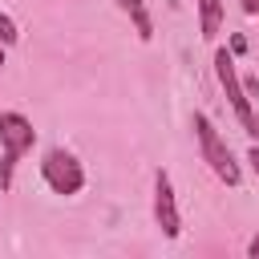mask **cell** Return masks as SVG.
I'll return each instance as SVG.
<instances>
[{
	"label": "cell",
	"instance_id": "obj_1",
	"mask_svg": "<svg viewBox=\"0 0 259 259\" xmlns=\"http://www.w3.org/2000/svg\"><path fill=\"white\" fill-rule=\"evenodd\" d=\"M32 142H36L32 121L24 113H16V109H4L0 113V150H4L0 154V190H12V170L32 150Z\"/></svg>",
	"mask_w": 259,
	"mask_h": 259
},
{
	"label": "cell",
	"instance_id": "obj_2",
	"mask_svg": "<svg viewBox=\"0 0 259 259\" xmlns=\"http://www.w3.org/2000/svg\"><path fill=\"white\" fill-rule=\"evenodd\" d=\"M194 138H198V154H202V162L214 170V178L227 182V186H239V182H243V170H239L227 138L214 130V121H210L206 113H194Z\"/></svg>",
	"mask_w": 259,
	"mask_h": 259
},
{
	"label": "cell",
	"instance_id": "obj_3",
	"mask_svg": "<svg viewBox=\"0 0 259 259\" xmlns=\"http://www.w3.org/2000/svg\"><path fill=\"white\" fill-rule=\"evenodd\" d=\"M214 77H219V85H223V93H227V101H231L243 134H247V138H259V113H255V105H251V97H247V89H243V77H239V69H235V57H231L227 49L214 53Z\"/></svg>",
	"mask_w": 259,
	"mask_h": 259
},
{
	"label": "cell",
	"instance_id": "obj_4",
	"mask_svg": "<svg viewBox=\"0 0 259 259\" xmlns=\"http://www.w3.org/2000/svg\"><path fill=\"white\" fill-rule=\"evenodd\" d=\"M40 178L49 182L53 194H65V198L85 186V170H81V162H77L69 150H49V154L40 158Z\"/></svg>",
	"mask_w": 259,
	"mask_h": 259
},
{
	"label": "cell",
	"instance_id": "obj_5",
	"mask_svg": "<svg viewBox=\"0 0 259 259\" xmlns=\"http://www.w3.org/2000/svg\"><path fill=\"white\" fill-rule=\"evenodd\" d=\"M154 223L162 227L166 239H178L182 235V214H178V198H174V182L166 170L154 174Z\"/></svg>",
	"mask_w": 259,
	"mask_h": 259
},
{
	"label": "cell",
	"instance_id": "obj_6",
	"mask_svg": "<svg viewBox=\"0 0 259 259\" xmlns=\"http://www.w3.org/2000/svg\"><path fill=\"white\" fill-rule=\"evenodd\" d=\"M117 8L130 16V24H134L138 40H150V36H154V20H150V8H146V0H117Z\"/></svg>",
	"mask_w": 259,
	"mask_h": 259
},
{
	"label": "cell",
	"instance_id": "obj_7",
	"mask_svg": "<svg viewBox=\"0 0 259 259\" xmlns=\"http://www.w3.org/2000/svg\"><path fill=\"white\" fill-rule=\"evenodd\" d=\"M198 4V32L202 40H214L223 28V0H194Z\"/></svg>",
	"mask_w": 259,
	"mask_h": 259
},
{
	"label": "cell",
	"instance_id": "obj_8",
	"mask_svg": "<svg viewBox=\"0 0 259 259\" xmlns=\"http://www.w3.org/2000/svg\"><path fill=\"white\" fill-rule=\"evenodd\" d=\"M0 45H16V24H12V16H4V12H0Z\"/></svg>",
	"mask_w": 259,
	"mask_h": 259
},
{
	"label": "cell",
	"instance_id": "obj_9",
	"mask_svg": "<svg viewBox=\"0 0 259 259\" xmlns=\"http://www.w3.org/2000/svg\"><path fill=\"white\" fill-rule=\"evenodd\" d=\"M247 255H251V259H259V231L251 235V243H247Z\"/></svg>",
	"mask_w": 259,
	"mask_h": 259
},
{
	"label": "cell",
	"instance_id": "obj_10",
	"mask_svg": "<svg viewBox=\"0 0 259 259\" xmlns=\"http://www.w3.org/2000/svg\"><path fill=\"white\" fill-rule=\"evenodd\" d=\"M247 162H251V170L259 174V146H251V150H247Z\"/></svg>",
	"mask_w": 259,
	"mask_h": 259
},
{
	"label": "cell",
	"instance_id": "obj_11",
	"mask_svg": "<svg viewBox=\"0 0 259 259\" xmlns=\"http://www.w3.org/2000/svg\"><path fill=\"white\" fill-rule=\"evenodd\" d=\"M243 49H247V40H243V36L235 32V36H231V53H243Z\"/></svg>",
	"mask_w": 259,
	"mask_h": 259
},
{
	"label": "cell",
	"instance_id": "obj_12",
	"mask_svg": "<svg viewBox=\"0 0 259 259\" xmlns=\"http://www.w3.org/2000/svg\"><path fill=\"white\" fill-rule=\"evenodd\" d=\"M243 12H247V16H255V12H259V0H243Z\"/></svg>",
	"mask_w": 259,
	"mask_h": 259
},
{
	"label": "cell",
	"instance_id": "obj_13",
	"mask_svg": "<svg viewBox=\"0 0 259 259\" xmlns=\"http://www.w3.org/2000/svg\"><path fill=\"white\" fill-rule=\"evenodd\" d=\"M0 65H4V45H0Z\"/></svg>",
	"mask_w": 259,
	"mask_h": 259
}]
</instances>
